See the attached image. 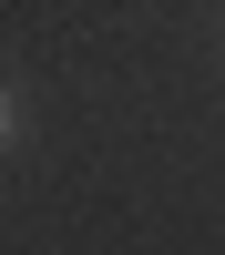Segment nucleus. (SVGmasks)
I'll use <instances>...</instances> for the list:
<instances>
[{
	"label": "nucleus",
	"instance_id": "obj_1",
	"mask_svg": "<svg viewBox=\"0 0 225 255\" xmlns=\"http://www.w3.org/2000/svg\"><path fill=\"white\" fill-rule=\"evenodd\" d=\"M0 143H10V92H0Z\"/></svg>",
	"mask_w": 225,
	"mask_h": 255
}]
</instances>
